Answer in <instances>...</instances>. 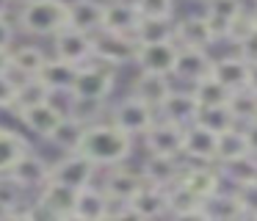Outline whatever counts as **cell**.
<instances>
[{
	"mask_svg": "<svg viewBox=\"0 0 257 221\" xmlns=\"http://www.w3.org/2000/svg\"><path fill=\"white\" fill-rule=\"evenodd\" d=\"M47 58H50V50H45L42 44H14L12 47V75L23 77H39L45 69Z\"/></svg>",
	"mask_w": 257,
	"mask_h": 221,
	"instance_id": "obj_22",
	"label": "cell"
},
{
	"mask_svg": "<svg viewBox=\"0 0 257 221\" xmlns=\"http://www.w3.org/2000/svg\"><path fill=\"white\" fill-rule=\"evenodd\" d=\"M108 122H113V125H116L119 130H124L127 136L144 138L147 130L158 122V111L150 108L147 102H141V99H136L133 94H127V97L116 99V102L108 108Z\"/></svg>",
	"mask_w": 257,
	"mask_h": 221,
	"instance_id": "obj_4",
	"label": "cell"
},
{
	"mask_svg": "<svg viewBox=\"0 0 257 221\" xmlns=\"http://www.w3.org/2000/svg\"><path fill=\"white\" fill-rule=\"evenodd\" d=\"M194 3H205V0H194Z\"/></svg>",
	"mask_w": 257,
	"mask_h": 221,
	"instance_id": "obj_58",
	"label": "cell"
},
{
	"mask_svg": "<svg viewBox=\"0 0 257 221\" xmlns=\"http://www.w3.org/2000/svg\"><path fill=\"white\" fill-rule=\"evenodd\" d=\"M12 3H14V6H17V9H20V6H25V3H31V0H12Z\"/></svg>",
	"mask_w": 257,
	"mask_h": 221,
	"instance_id": "obj_56",
	"label": "cell"
},
{
	"mask_svg": "<svg viewBox=\"0 0 257 221\" xmlns=\"http://www.w3.org/2000/svg\"><path fill=\"white\" fill-rule=\"evenodd\" d=\"M0 75H12V50H0Z\"/></svg>",
	"mask_w": 257,
	"mask_h": 221,
	"instance_id": "obj_51",
	"label": "cell"
},
{
	"mask_svg": "<svg viewBox=\"0 0 257 221\" xmlns=\"http://www.w3.org/2000/svg\"><path fill=\"white\" fill-rule=\"evenodd\" d=\"M240 221H257V213H246V215H243V218H240Z\"/></svg>",
	"mask_w": 257,
	"mask_h": 221,
	"instance_id": "obj_55",
	"label": "cell"
},
{
	"mask_svg": "<svg viewBox=\"0 0 257 221\" xmlns=\"http://www.w3.org/2000/svg\"><path fill=\"white\" fill-rule=\"evenodd\" d=\"M31 141L23 130H9L0 127V177L12 174V169L31 152Z\"/></svg>",
	"mask_w": 257,
	"mask_h": 221,
	"instance_id": "obj_26",
	"label": "cell"
},
{
	"mask_svg": "<svg viewBox=\"0 0 257 221\" xmlns=\"http://www.w3.org/2000/svg\"><path fill=\"white\" fill-rule=\"evenodd\" d=\"M72 213H78L80 218H86V221H108V215L113 213V202L105 196L100 182H94V185L78 191Z\"/></svg>",
	"mask_w": 257,
	"mask_h": 221,
	"instance_id": "obj_24",
	"label": "cell"
},
{
	"mask_svg": "<svg viewBox=\"0 0 257 221\" xmlns=\"http://www.w3.org/2000/svg\"><path fill=\"white\" fill-rule=\"evenodd\" d=\"M180 182H183L191 193H196V196L202 199V204H205V199H210L213 193L221 191L224 180H221V174H218V166H202V163H188V160H185Z\"/></svg>",
	"mask_w": 257,
	"mask_h": 221,
	"instance_id": "obj_18",
	"label": "cell"
},
{
	"mask_svg": "<svg viewBox=\"0 0 257 221\" xmlns=\"http://www.w3.org/2000/svg\"><path fill=\"white\" fill-rule=\"evenodd\" d=\"M58 221H86V218H80L78 213H67V215H61Z\"/></svg>",
	"mask_w": 257,
	"mask_h": 221,
	"instance_id": "obj_54",
	"label": "cell"
},
{
	"mask_svg": "<svg viewBox=\"0 0 257 221\" xmlns=\"http://www.w3.org/2000/svg\"><path fill=\"white\" fill-rule=\"evenodd\" d=\"M34 199L42 204V207L50 210L56 218H61V215H67V213H72V210H75L78 191H72V188H67V185H61V182L50 180L39 193H34Z\"/></svg>",
	"mask_w": 257,
	"mask_h": 221,
	"instance_id": "obj_28",
	"label": "cell"
},
{
	"mask_svg": "<svg viewBox=\"0 0 257 221\" xmlns=\"http://www.w3.org/2000/svg\"><path fill=\"white\" fill-rule=\"evenodd\" d=\"M246 155H251V152H249V141H246L243 127H232L229 133L218 136V163L216 166L232 163V160L246 158Z\"/></svg>",
	"mask_w": 257,
	"mask_h": 221,
	"instance_id": "obj_33",
	"label": "cell"
},
{
	"mask_svg": "<svg viewBox=\"0 0 257 221\" xmlns=\"http://www.w3.org/2000/svg\"><path fill=\"white\" fill-rule=\"evenodd\" d=\"M108 221H147V218L136 213L130 204H116V207H113V213L108 215Z\"/></svg>",
	"mask_w": 257,
	"mask_h": 221,
	"instance_id": "obj_47",
	"label": "cell"
},
{
	"mask_svg": "<svg viewBox=\"0 0 257 221\" xmlns=\"http://www.w3.org/2000/svg\"><path fill=\"white\" fill-rule=\"evenodd\" d=\"M196 114H199V102H196L194 91L191 88H174L166 97V102L161 105L158 116L166 122H174L180 127H188L196 122Z\"/></svg>",
	"mask_w": 257,
	"mask_h": 221,
	"instance_id": "obj_19",
	"label": "cell"
},
{
	"mask_svg": "<svg viewBox=\"0 0 257 221\" xmlns=\"http://www.w3.org/2000/svg\"><path fill=\"white\" fill-rule=\"evenodd\" d=\"M12 9H14V3H12V0H0V20H6V17H12Z\"/></svg>",
	"mask_w": 257,
	"mask_h": 221,
	"instance_id": "obj_53",
	"label": "cell"
},
{
	"mask_svg": "<svg viewBox=\"0 0 257 221\" xmlns=\"http://www.w3.org/2000/svg\"><path fill=\"white\" fill-rule=\"evenodd\" d=\"M227 108L232 111V119L238 127L251 125V122H257V94L249 88H238V91H232Z\"/></svg>",
	"mask_w": 257,
	"mask_h": 221,
	"instance_id": "obj_34",
	"label": "cell"
},
{
	"mask_svg": "<svg viewBox=\"0 0 257 221\" xmlns=\"http://www.w3.org/2000/svg\"><path fill=\"white\" fill-rule=\"evenodd\" d=\"M78 72H80V66L67 64V61L53 58V55H50L39 77L45 80V86L53 91V97H67V94H72V88H75Z\"/></svg>",
	"mask_w": 257,
	"mask_h": 221,
	"instance_id": "obj_25",
	"label": "cell"
},
{
	"mask_svg": "<svg viewBox=\"0 0 257 221\" xmlns=\"http://www.w3.org/2000/svg\"><path fill=\"white\" fill-rule=\"evenodd\" d=\"M97 169L86 155L80 152H67V155H58L53 160V171H50V180L61 182V185L72 188V191H83V188L94 185L97 182Z\"/></svg>",
	"mask_w": 257,
	"mask_h": 221,
	"instance_id": "obj_5",
	"label": "cell"
},
{
	"mask_svg": "<svg viewBox=\"0 0 257 221\" xmlns=\"http://www.w3.org/2000/svg\"><path fill=\"white\" fill-rule=\"evenodd\" d=\"M116 75L119 69L100 61H89L86 66H80L78 80H75L72 97L75 99H86V102H102L108 105V99L116 91Z\"/></svg>",
	"mask_w": 257,
	"mask_h": 221,
	"instance_id": "obj_3",
	"label": "cell"
},
{
	"mask_svg": "<svg viewBox=\"0 0 257 221\" xmlns=\"http://www.w3.org/2000/svg\"><path fill=\"white\" fill-rule=\"evenodd\" d=\"M50 55L75 66H86L89 61H94V36L78 28H64L58 36L50 39Z\"/></svg>",
	"mask_w": 257,
	"mask_h": 221,
	"instance_id": "obj_8",
	"label": "cell"
},
{
	"mask_svg": "<svg viewBox=\"0 0 257 221\" xmlns=\"http://www.w3.org/2000/svg\"><path fill=\"white\" fill-rule=\"evenodd\" d=\"M136 55H139V42H136V36L111 33V31H100L94 36V61H100V64L122 69V66H127V64H136Z\"/></svg>",
	"mask_w": 257,
	"mask_h": 221,
	"instance_id": "obj_6",
	"label": "cell"
},
{
	"mask_svg": "<svg viewBox=\"0 0 257 221\" xmlns=\"http://www.w3.org/2000/svg\"><path fill=\"white\" fill-rule=\"evenodd\" d=\"M0 221H34L28 213V204L25 207H17V210H9V213H0Z\"/></svg>",
	"mask_w": 257,
	"mask_h": 221,
	"instance_id": "obj_49",
	"label": "cell"
},
{
	"mask_svg": "<svg viewBox=\"0 0 257 221\" xmlns=\"http://www.w3.org/2000/svg\"><path fill=\"white\" fill-rule=\"evenodd\" d=\"M14 22L31 39H53L69 28V0H31L17 9Z\"/></svg>",
	"mask_w": 257,
	"mask_h": 221,
	"instance_id": "obj_2",
	"label": "cell"
},
{
	"mask_svg": "<svg viewBox=\"0 0 257 221\" xmlns=\"http://www.w3.org/2000/svg\"><path fill=\"white\" fill-rule=\"evenodd\" d=\"M213 69V55L210 50H196V47H180L177 64H174V80L185 83V86H196L199 80L210 77Z\"/></svg>",
	"mask_w": 257,
	"mask_h": 221,
	"instance_id": "obj_14",
	"label": "cell"
},
{
	"mask_svg": "<svg viewBox=\"0 0 257 221\" xmlns=\"http://www.w3.org/2000/svg\"><path fill=\"white\" fill-rule=\"evenodd\" d=\"M86 127H89L86 122H80V119H75V116L67 114V116L61 119V125L56 127V133L47 138V144H50V147H56L61 155L78 152V149H80V141H83Z\"/></svg>",
	"mask_w": 257,
	"mask_h": 221,
	"instance_id": "obj_31",
	"label": "cell"
},
{
	"mask_svg": "<svg viewBox=\"0 0 257 221\" xmlns=\"http://www.w3.org/2000/svg\"><path fill=\"white\" fill-rule=\"evenodd\" d=\"M50 171H53V160H47L45 155H39L36 149H31V152L12 169L9 177H12L25 193H39L42 188L50 182Z\"/></svg>",
	"mask_w": 257,
	"mask_h": 221,
	"instance_id": "obj_12",
	"label": "cell"
},
{
	"mask_svg": "<svg viewBox=\"0 0 257 221\" xmlns=\"http://www.w3.org/2000/svg\"><path fill=\"white\" fill-rule=\"evenodd\" d=\"M105 3H108V0H105Z\"/></svg>",
	"mask_w": 257,
	"mask_h": 221,
	"instance_id": "obj_60",
	"label": "cell"
},
{
	"mask_svg": "<svg viewBox=\"0 0 257 221\" xmlns=\"http://www.w3.org/2000/svg\"><path fill=\"white\" fill-rule=\"evenodd\" d=\"M183 158L188 163L216 166L218 163V133H210L202 125H188L183 138Z\"/></svg>",
	"mask_w": 257,
	"mask_h": 221,
	"instance_id": "obj_10",
	"label": "cell"
},
{
	"mask_svg": "<svg viewBox=\"0 0 257 221\" xmlns=\"http://www.w3.org/2000/svg\"><path fill=\"white\" fill-rule=\"evenodd\" d=\"M130 207L136 210L139 215H144L147 221H161V218H169V199H166V191L163 188H155V185H144L136 199L130 202Z\"/></svg>",
	"mask_w": 257,
	"mask_h": 221,
	"instance_id": "obj_29",
	"label": "cell"
},
{
	"mask_svg": "<svg viewBox=\"0 0 257 221\" xmlns=\"http://www.w3.org/2000/svg\"><path fill=\"white\" fill-rule=\"evenodd\" d=\"M166 221H210L205 215V210H188V213H174V215H169Z\"/></svg>",
	"mask_w": 257,
	"mask_h": 221,
	"instance_id": "obj_48",
	"label": "cell"
},
{
	"mask_svg": "<svg viewBox=\"0 0 257 221\" xmlns=\"http://www.w3.org/2000/svg\"><path fill=\"white\" fill-rule=\"evenodd\" d=\"M254 6H257V0H254Z\"/></svg>",
	"mask_w": 257,
	"mask_h": 221,
	"instance_id": "obj_59",
	"label": "cell"
},
{
	"mask_svg": "<svg viewBox=\"0 0 257 221\" xmlns=\"http://www.w3.org/2000/svg\"><path fill=\"white\" fill-rule=\"evenodd\" d=\"M17 88H20L17 75H0V111L17 108Z\"/></svg>",
	"mask_w": 257,
	"mask_h": 221,
	"instance_id": "obj_42",
	"label": "cell"
},
{
	"mask_svg": "<svg viewBox=\"0 0 257 221\" xmlns=\"http://www.w3.org/2000/svg\"><path fill=\"white\" fill-rule=\"evenodd\" d=\"M50 99H53V91L45 86V80H42V77H23V80H20V88H17V111L34 108V105L50 102Z\"/></svg>",
	"mask_w": 257,
	"mask_h": 221,
	"instance_id": "obj_36",
	"label": "cell"
},
{
	"mask_svg": "<svg viewBox=\"0 0 257 221\" xmlns=\"http://www.w3.org/2000/svg\"><path fill=\"white\" fill-rule=\"evenodd\" d=\"M218 174L232 188L249 185V182L257 180V155H246V158H238L232 163H221L218 166Z\"/></svg>",
	"mask_w": 257,
	"mask_h": 221,
	"instance_id": "obj_32",
	"label": "cell"
},
{
	"mask_svg": "<svg viewBox=\"0 0 257 221\" xmlns=\"http://www.w3.org/2000/svg\"><path fill=\"white\" fill-rule=\"evenodd\" d=\"M17 22H14V17H6V20H0V50H12L14 44H17Z\"/></svg>",
	"mask_w": 257,
	"mask_h": 221,
	"instance_id": "obj_44",
	"label": "cell"
},
{
	"mask_svg": "<svg viewBox=\"0 0 257 221\" xmlns=\"http://www.w3.org/2000/svg\"><path fill=\"white\" fill-rule=\"evenodd\" d=\"M180 44L177 42H161V44H139V55L136 64L139 72H150V75H174V64H177Z\"/></svg>",
	"mask_w": 257,
	"mask_h": 221,
	"instance_id": "obj_13",
	"label": "cell"
},
{
	"mask_svg": "<svg viewBox=\"0 0 257 221\" xmlns=\"http://www.w3.org/2000/svg\"><path fill=\"white\" fill-rule=\"evenodd\" d=\"M133 149H136L133 136L119 130L113 122L102 119V122H94V125L86 127L78 152L86 155L100 171H105V169H113V166L130 163Z\"/></svg>",
	"mask_w": 257,
	"mask_h": 221,
	"instance_id": "obj_1",
	"label": "cell"
},
{
	"mask_svg": "<svg viewBox=\"0 0 257 221\" xmlns=\"http://www.w3.org/2000/svg\"><path fill=\"white\" fill-rule=\"evenodd\" d=\"M141 17H174L177 0H133Z\"/></svg>",
	"mask_w": 257,
	"mask_h": 221,
	"instance_id": "obj_43",
	"label": "cell"
},
{
	"mask_svg": "<svg viewBox=\"0 0 257 221\" xmlns=\"http://www.w3.org/2000/svg\"><path fill=\"white\" fill-rule=\"evenodd\" d=\"M194 125H202L210 133H218V136H221V133H229L232 127H238L235 119H232V111H229L227 105H218V108H199Z\"/></svg>",
	"mask_w": 257,
	"mask_h": 221,
	"instance_id": "obj_37",
	"label": "cell"
},
{
	"mask_svg": "<svg viewBox=\"0 0 257 221\" xmlns=\"http://www.w3.org/2000/svg\"><path fill=\"white\" fill-rule=\"evenodd\" d=\"M64 116H67L64 105L58 99H50V102H42V105H34V108L20 111V127H23V133H34L36 138L47 141L56 133V127L61 125Z\"/></svg>",
	"mask_w": 257,
	"mask_h": 221,
	"instance_id": "obj_9",
	"label": "cell"
},
{
	"mask_svg": "<svg viewBox=\"0 0 257 221\" xmlns=\"http://www.w3.org/2000/svg\"><path fill=\"white\" fill-rule=\"evenodd\" d=\"M174 91V83L172 77H163V75H150V72H136V77L130 80V91L136 99L147 102L150 108L161 111V105L166 102V97Z\"/></svg>",
	"mask_w": 257,
	"mask_h": 221,
	"instance_id": "obj_17",
	"label": "cell"
},
{
	"mask_svg": "<svg viewBox=\"0 0 257 221\" xmlns=\"http://www.w3.org/2000/svg\"><path fill=\"white\" fill-rule=\"evenodd\" d=\"M202 210H205V215L210 221H240L246 215V207L235 188L232 191H224L221 188L218 193H213L210 199H205Z\"/></svg>",
	"mask_w": 257,
	"mask_h": 221,
	"instance_id": "obj_27",
	"label": "cell"
},
{
	"mask_svg": "<svg viewBox=\"0 0 257 221\" xmlns=\"http://www.w3.org/2000/svg\"><path fill=\"white\" fill-rule=\"evenodd\" d=\"M105 25V0H69V28L97 36Z\"/></svg>",
	"mask_w": 257,
	"mask_h": 221,
	"instance_id": "obj_20",
	"label": "cell"
},
{
	"mask_svg": "<svg viewBox=\"0 0 257 221\" xmlns=\"http://www.w3.org/2000/svg\"><path fill=\"white\" fill-rule=\"evenodd\" d=\"M254 28H257V22H254V11H240V14L235 17L232 22H229V31H227V42L238 47V44L243 42V39L249 36V33L254 31Z\"/></svg>",
	"mask_w": 257,
	"mask_h": 221,
	"instance_id": "obj_41",
	"label": "cell"
},
{
	"mask_svg": "<svg viewBox=\"0 0 257 221\" xmlns=\"http://www.w3.org/2000/svg\"><path fill=\"white\" fill-rule=\"evenodd\" d=\"M191 91H194L199 108H218V105H227L229 97H232V91H229V88H224L213 75L205 77V80H199L196 86H191Z\"/></svg>",
	"mask_w": 257,
	"mask_h": 221,
	"instance_id": "obj_35",
	"label": "cell"
},
{
	"mask_svg": "<svg viewBox=\"0 0 257 221\" xmlns=\"http://www.w3.org/2000/svg\"><path fill=\"white\" fill-rule=\"evenodd\" d=\"M147 182H144L141 169H133V166H127V163L105 169V174H102V180H100V188L113 202V207H116V204H130L136 199V193Z\"/></svg>",
	"mask_w": 257,
	"mask_h": 221,
	"instance_id": "obj_7",
	"label": "cell"
},
{
	"mask_svg": "<svg viewBox=\"0 0 257 221\" xmlns=\"http://www.w3.org/2000/svg\"><path fill=\"white\" fill-rule=\"evenodd\" d=\"M235 191H238V196H240V202H243L246 213H257V180L249 182V185L235 188Z\"/></svg>",
	"mask_w": 257,
	"mask_h": 221,
	"instance_id": "obj_46",
	"label": "cell"
},
{
	"mask_svg": "<svg viewBox=\"0 0 257 221\" xmlns=\"http://www.w3.org/2000/svg\"><path fill=\"white\" fill-rule=\"evenodd\" d=\"M166 199H169V215L174 213H188V210H199L202 207V199L196 193H191L183 182L166 188Z\"/></svg>",
	"mask_w": 257,
	"mask_h": 221,
	"instance_id": "obj_38",
	"label": "cell"
},
{
	"mask_svg": "<svg viewBox=\"0 0 257 221\" xmlns=\"http://www.w3.org/2000/svg\"><path fill=\"white\" fill-rule=\"evenodd\" d=\"M243 133H246V141H249V152H251V155H257V122L246 125V127H243Z\"/></svg>",
	"mask_w": 257,
	"mask_h": 221,
	"instance_id": "obj_50",
	"label": "cell"
},
{
	"mask_svg": "<svg viewBox=\"0 0 257 221\" xmlns=\"http://www.w3.org/2000/svg\"><path fill=\"white\" fill-rule=\"evenodd\" d=\"M254 22H257V6H254Z\"/></svg>",
	"mask_w": 257,
	"mask_h": 221,
	"instance_id": "obj_57",
	"label": "cell"
},
{
	"mask_svg": "<svg viewBox=\"0 0 257 221\" xmlns=\"http://www.w3.org/2000/svg\"><path fill=\"white\" fill-rule=\"evenodd\" d=\"M141 174H144L147 185H155V188H172L180 182L185 169V158H169V155H147L144 163L139 166Z\"/></svg>",
	"mask_w": 257,
	"mask_h": 221,
	"instance_id": "obj_15",
	"label": "cell"
},
{
	"mask_svg": "<svg viewBox=\"0 0 257 221\" xmlns=\"http://www.w3.org/2000/svg\"><path fill=\"white\" fill-rule=\"evenodd\" d=\"M246 11L243 0H205V14L210 20H218V22H232L235 17Z\"/></svg>",
	"mask_w": 257,
	"mask_h": 221,
	"instance_id": "obj_40",
	"label": "cell"
},
{
	"mask_svg": "<svg viewBox=\"0 0 257 221\" xmlns=\"http://www.w3.org/2000/svg\"><path fill=\"white\" fill-rule=\"evenodd\" d=\"M139 22H141V14L133 0H108L105 3V25H102V31L133 36Z\"/></svg>",
	"mask_w": 257,
	"mask_h": 221,
	"instance_id": "obj_23",
	"label": "cell"
},
{
	"mask_svg": "<svg viewBox=\"0 0 257 221\" xmlns=\"http://www.w3.org/2000/svg\"><path fill=\"white\" fill-rule=\"evenodd\" d=\"M246 88L257 94V64H249V80H246Z\"/></svg>",
	"mask_w": 257,
	"mask_h": 221,
	"instance_id": "obj_52",
	"label": "cell"
},
{
	"mask_svg": "<svg viewBox=\"0 0 257 221\" xmlns=\"http://www.w3.org/2000/svg\"><path fill=\"white\" fill-rule=\"evenodd\" d=\"M174 42L180 47H196V50H210L218 44L216 33L210 28V20L205 14H185L177 20V31H174Z\"/></svg>",
	"mask_w": 257,
	"mask_h": 221,
	"instance_id": "obj_16",
	"label": "cell"
},
{
	"mask_svg": "<svg viewBox=\"0 0 257 221\" xmlns=\"http://www.w3.org/2000/svg\"><path fill=\"white\" fill-rule=\"evenodd\" d=\"M174 31H177L174 17H141L133 36L139 44H161V42H174Z\"/></svg>",
	"mask_w": 257,
	"mask_h": 221,
	"instance_id": "obj_30",
	"label": "cell"
},
{
	"mask_svg": "<svg viewBox=\"0 0 257 221\" xmlns=\"http://www.w3.org/2000/svg\"><path fill=\"white\" fill-rule=\"evenodd\" d=\"M210 75L221 83L229 91H238V88H246V80H249V61L238 53H227L213 58V69Z\"/></svg>",
	"mask_w": 257,
	"mask_h": 221,
	"instance_id": "obj_21",
	"label": "cell"
},
{
	"mask_svg": "<svg viewBox=\"0 0 257 221\" xmlns=\"http://www.w3.org/2000/svg\"><path fill=\"white\" fill-rule=\"evenodd\" d=\"M25 196L28 193L17 185L9 174L0 177V213H9V210H17V207H25Z\"/></svg>",
	"mask_w": 257,
	"mask_h": 221,
	"instance_id": "obj_39",
	"label": "cell"
},
{
	"mask_svg": "<svg viewBox=\"0 0 257 221\" xmlns=\"http://www.w3.org/2000/svg\"><path fill=\"white\" fill-rule=\"evenodd\" d=\"M235 53L243 55V58L249 61V64H257V28L243 39V42L238 44V47H235Z\"/></svg>",
	"mask_w": 257,
	"mask_h": 221,
	"instance_id": "obj_45",
	"label": "cell"
},
{
	"mask_svg": "<svg viewBox=\"0 0 257 221\" xmlns=\"http://www.w3.org/2000/svg\"><path fill=\"white\" fill-rule=\"evenodd\" d=\"M183 138L185 127L166 122L158 116V122L147 130L144 136V149L147 155H169V158H183Z\"/></svg>",
	"mask_w": 257,
	"mask_h": 221,
	"instance_id": "obj_11",
	"label": "cell"
}]
</instances>
